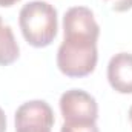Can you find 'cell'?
<instances>
[{
  "mask_svg": "<svg viewBox=\"0 0 132 132\" xmlns=\"http://www.w3.org/2000/svg\"><path fill=\"white\" fill-rule=\"evenodd\" d=\"M15 132H51V131H37V129H22V131H15Z\"/></svg>",
  "mask_w": 132,
  "mask_h": 132,
  "instance_id": "obj_12",
  "label": "cell"
},
{
  "mask_svg": "<svg viewBox=\"0 0 132 132\" xmlns=\"http://www.w3.org/2000/svg\"><path fill=\"white\" fill-rule=\"evenodd\" d=\"M19 25L25 40L34 48L49 46L57 35V11L42 0L26 3L19 14Z\"/></svg>",
  "mask_w": 132,
  "mask_h": 132,
  "instance_id": "obj_1",
  "label": "cell"
},
{
  "mask_svg": "<svg viewBox=\"0 0 132 132\" xmlns=\"http://www.w3.org/2000/svg\"><path fill=\"white\" fill-rule=\"evenodd\" d=\"M17 2H20V0H0V6H3V8H8V6H12V5H15Z\"/></svg>",
  "mask_w": 132,
  "mask_h": 132,
  "instance_id": "obj_11",
  "label": "cell"
},
{
  "mask_svg": "<svg viewBox=\"0 0 132 132\" xmlns=\"http://www.w3.org/2000/svg\"><path fill=\"white\" fill-rule=\"evenodd\" d=\"M60 111L65 121H97L98 117L95 98L81 89L66 91L60 97Z\"/></svg>",
  "mask_w": 132,
  "mask_h": 132,
  "instance_id": "obj_3",
  "label": "cell"
},
{
  "mask_svg": "<svg viewBox=\"0 0 132 132\" xmlns=\"http://www.w3.org/2000/svg\"><path fill=\"white\" fill-rule=\"evenodd\" d=\"M97 60V40L88 37H65L57 51V66L68 77L89 75Z\"/></svg>",
  "mask_w": 132,
  "mask_h": 132,
  "instance_id": "obj_2",
  "label": "cell"
},
{
  "mask_svg": "<svg viewBox=\"0 0 132 132\" xmlns=\"http://www.w3.org/2000/svg\"><path fill=\"white\" fill-rule=\"evenodd\" d=\"M6 131V115L3 112V109L0 108V132Z\"/></svg>",
  "mask_w": 132,
  "mask_h": 132,
  "instance_id": "obj_10",
  "label": "cell"
},
{
  "mask_svg": "<svg viewBox=\"0 0 132 132\" xmlns=\"http://www.w3.org/2000/svg\"><path fill=\"white\" fill-rule=\"evenodd\" d=\"M108 80L114 91L132 94V54H115L108 65Z\"/></svg>",
  "mask_w": 132,
  "mask_h": 132,
  "instance_id": "obj_6",
  "label": "cell"
},
{
  "mask_svg": "<svg viewBox=\"0 0 132 132\" xmlns=\"http://www.w3.org/2000/svg\"><path fill=\"white\" fill-rule=\"evenodd\" d=\"M65 37H88L98 40L100 26L94 19V14L86 6L69 8L63 17Z\"/></svg>",
  "mask_w": 132,
  "mask_h": 132,
  "instance_id": "obj_5",
  "label": "cell"
},
{
  "mask_svg": "<svg viewBox=\"0 0 132 132\" xmlns=\"http://www.w3.org/2000/svg\"><path fill=\"white\" fill-rule=\"evenodd\" d=\"M129 121H131V125H132V106H131V109H129Z\"/></svg>",
  "mask_w": 132,
  "mask_h": 132,
  "instance_id": "obj_13",
  "label": "cell"
},
{
  "mask_svg": "<svg viewBox=\"0 0 132 132\" xmlns=\"http://www.w3.org/2000/svg\"><path fill=\"white\" fill-rule=\"evenodd\" d=\"M60 132H100L95 121H65Z\"/></svg>",
  "mask_w": 132,
  "mask_h": 132,
  "instance_id": "obj_8",
  "label": "cell"
},
{
  "mask_svg": "<svg viewBox=\"0 0 132 132\" xmlns=\"http://www.w3.org/2000/svg\"><path fill=\"white\" fill-rule=\"evenodd\" d=\"M19 45L9 25H5L0 17V65L8 66L19 59Z\"/></svg>",
  "mask_w": 132,
  "mask_h": 132,
  "instance_id": "obj_7",
  "label": "cell"
},
{
  "mask_svg": "<svg viewBox=\"0 0 132 132\" xmlns=\"http://www.w3.org/2000/svg\"><path fill=\"white\" fill-rule=\"evenodd\" d=\"M54 126V112L43 100H32L23 103L15 111V131L37 129L51 131Z\"/></svg>",
  "mask_w": 132,
  "mask_h": 132,
  "instance_id": "obj_4",
  "label": "cell"
},
{
  "mask_svg": "<svg viewBox=\"0 0 132 132\" xmlns=\"http://www.w3.org/2000/svg\"><path fill=\"white\" fill-rule=\"evenodd\" d=\"M112 11L117 12H125L132 8V0H104Z\"/></svg>",
  "mask_w": 132,
  "mask_h": 132,
  "instance_id": "obj_9",
  "label": "cell"
}]
</instances>
